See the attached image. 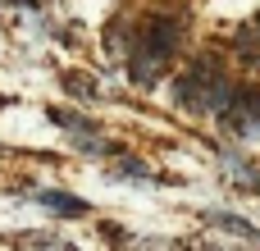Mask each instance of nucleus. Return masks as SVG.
<instances>
[{
  "label": "nucleus",
  "instance_id": "1",
  "mask_svg": "<svg viewBox=\"0 0 260 251\" xmlns=\"http://www.w3.org/2000/svg\"><path fill=\"white\" fill-rule=\"evenodd\" d=\"M174 46H178V23H169V18H151L146 32H142V50L155 55V59H169Z\"/></svg>",
  "mask_w": 260,
  "mask_h": 251
},
{
  "label": "nucleus",
  "instance_id": "2",
  "mask_svg": "<svg viewBox=\"0 0 260 251\" xmlns=\"http://www.w3.org/2000/svg\"><path fill=\"white\" fill-rule=\"evenodd\" d=\"M41 206H50V215H64V219H82L87 215V201L82 197H69V192H37Z\"/></svg>",
  "mask_w": 260,
  "mask_h": 251
},
{
  "label": "nucleus",
  "instance_id": "3",
  "mask_svg": "<svg viewBox=\"0 0 260 251\" xmlns=\"http://www.w3.org/2000/svg\"><path fill=\"white\" fill-rule=\"evenodd\" d=\"M206 219H210V224H219V229H229V233H238V238H247V242H260V229H251V224H247V219H238V215L206 210Z\"/></svg>",
  "mask_w": 260,
  "mask_h": 251
},
{
  "label": "nucleus",
  "instance_id": "4",
  "mask_svg": "<svg viewBox=\"0 0 260 251\" xmlns=\"http://www.w3.org/2000/svg\"><path fill=\"white\" fill-rule=\"evenodd\" d=\"M50 119H55L59 128L78 133V137H91V133H96V123H91V119H82V114H69V110H50Z\"/></svg>",
  "mask_w": 260,
  "mask_h": 251
},
{
  "label": "nucleus",
  "instance_id": "5",
  "mask_svg": "<svg viewBox=\"0 0 260 251\" xmlns=\"http://www.w3.org/2000/svg\"><path fill=\"white\" fill-rule=\"evenodd\" d=\"M114 174H119V178H151V169H146L142 160H123V165H119Z\"/></svg>",
  "mask_w": 260,
  "mask_h": 251
}]
</instances>
